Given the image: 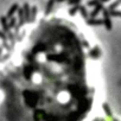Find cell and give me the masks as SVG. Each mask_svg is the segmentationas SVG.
Masks as SVG:
<instances>
[{
  "instance_id": "6da1fadb",
  "label": "cell",
  "mask_w": 121,
  "mask_h": 121,
  "mask_svg": "<svg viewBox=\"0 0 121 121\" xmlns=\"http://www.w3.org/2000/svg\"><path fill=\"white\" fill-rule=\"evenodd\" d=\"M1 18L0 121H100L104 114L103 48L64 18Z\"/></svg>"
}]
</instances>
